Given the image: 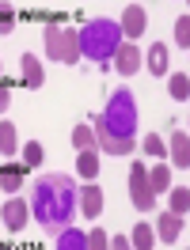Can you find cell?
I'll use <instances>...</instances> for the list:
<instances>
[{
  "mask_svg": "<svg viewBox=\"0 0 190 250\" xmlns=\"http://www.w3.org/2000/svg\"><path fill=\"white\" fill-rule=\"evenodd\" d=\"M69 141H72L76 152H88V148H95V129L88 122H84V125H72V137H69Z\"/></svg>",
  "mask_w": 190,
  "mask_h": 250,
  "instance_id": "obj_22",
  "label": "cell"
},
{
  "mask_svg": "<svg viewBox=\"0 0 190 250\" xmlns=\"http://www.w3.org/2000/svg\"><path fill=\"white\" fill-rule=\"evenodd\" d=\"M42 42H46V57H49V61H57V64H80V38H76V27L46 23Z\"/></svg>",
  "mask_w": 190,
  "mask_h": 250,
  "instance_id": "obj_4",
  "label": "cell"
},
{
  "mask_svg": "<svg viewBox=\"0 0 190 250\" xmlns=\"http://www.w3.org/2000/svg\"><path fill=\"white\" fill-rule=\"evenodd\" d=\"M167 212H175V216H187L190 212V189L187 186H171L167 189Z\"/></svg>",
  "mask_w": 190,
  "mask_h": 250,
  "instance_id": "obj_20",
  "label": "cell"
},
{
  "mask_svg": "<svg viewBox=\"0 0 190 250\" xmlns=\"http://www.w3.org/2000/svg\"><path fill=\"white\" fill-rule=\"evenodd\" d=\"M57 250H88V247H84V231H80V228H61V235H57Z\"/></svg>",
  "mask_w": 190,
  "mask_h": 250,
  "instance_id": "obj_23",
  "label": "cell"
},
{
  "mask_svg": "<svg viewBox=\"0 0 190 250\" xmlns=\"http://www.w3.org/2000/svg\"><path fill=\"white\" fill-rule=\"evenodd\" d=\"M0 80H4V64H0Z\"/></svg>",
  "mask_w": 190,
  "mask_h": 250,
  "instance_id": "obj_30",
  "label": "cell"
},
{
  "mask_svg": "<svg viewBox=\"0 0 190 250\" xmlns=\"http://www.w3.org/2000/svg\"><path fill=\"white\" fill-rule=\"evenodd\" d=\"M126 239H129V247H133V250H152V247H156V231H152L148 220L133 224V231H129Z\"/></svg>",
  "mask_w": 190,
  "mask_h": 250,
  "instance_id": "obj_16",
  "label": "cell"
},
{
  "mask_svg": "<svg viewBox=\"0 0 190 250\" xmlns=\"http://www.w3.org/2000/svg\"><path fill=\"white\" fill-rule=\"evenodd\" d=\"M76 178L80 182H95L99 178V148L76 152Z\"/></svg>",
  "mask_w": 190,
  "mask_h": 250,
  "instance_id": "obj_15",
  "label": "cell"
},
{
  "mask_svg": "<svg viewBox=\"0 0 190 250\" xmlns=\"http://www.w3.org/2000/svg\"><path fill=\"white\" fill-rule=\"evenodd\" d=\"M0 220H4V228H8V231H23V228H27V220H31V201H23V197L12 193V201L0 208Z\"/></svg>",
  "mask_w": 190,
  "mask_h": 250,
  "instance_id": "obj_9",
  "label": "cell"
},
{
  "mask_svg": "<svg viewBox=\"0 0 190 250\" xmlns=\"http://www.w3.org/2000/svg\"><path fill=\"white\" fill-rule=\"evenodd\" d=\"M141 148H144V156H152V159H164V156H167V141H164L160 133H148V137L141 141Z\"/></svg>",
  "mask_w": 190,
  "mask_h": 250,
  "instance_id": "obj_24",
  "label": "cell"
},
{
  "mask_svg": "<svg viewBox=\"0 0 190 250\" xmlns=\"http://www.w3.org/2000/svg\"><path fill=\"white\" fill-rule=\"evenodd\" d=\"M31 216L46 231H61L76 220V178L72 174H42L31 193Z\"/></svg>",
  "mask_w": 190,
  "mask_h": 250,
  "instance_id": "obj_1",
  "label": "cell"
},
{
  "mask_svg": "<svg viewBox=\"0 0 190 250\" xmlns=\"http://www.w3.org/2000/svg\"><path fill=\"white\" fill-rule=\"evenodd\" d=\"M107 250H133V247H129L126 235H111V247H107Z\"/></svg>",
  "mask_w": 190,
  "mask_h": 250,
  "instance_id": "obj_29",
  "label": "cell"
},
{
  "mask_svg": "<svg viewBox=\"0 0 190 250\" xmlns=\"http://www.w3.org/2000/svg\"><path fill=\"white\" fill-rule=\"evenodd\" d=\"M141 64L152 76H167V46H164V42H152V46L141 53Z\"/></svg>",
  "mask_w": 190,
  "mask_h": 250,
  "instance_id": "obj_14",
  "label": "cell"
},
{
  "mask_svg": "<svg viewBox=\"0 0 190 250\" xmlns=\"http://www.w3.org/2000/svg\"><path fill=\"white\" fill-rule=\"evenodd\" d=\"M76 38H80V61L88 57L95 64H111L114 49L122 46V31H118L114 19H92V23H84L76 31Z\"/></svg>",
  "mask_w": 190,
  "mask_h": 250,
  "instance_id": "obj_3",
  "label": "cell"
},
{
  "mask_svg": "<svg viewBox=\"0 0 190 250\" xmlns=\"http://www.w3.org/2000/svg\"><path fill=\"white\" fill-rule=\"evenodd\" d=\"M148 186H152V193H167L171 189V167L167 163H152V171H148Z\"/></svg>",
  "mask_w": 190,
  "mask_h": 250,
  "instance_id": "obj_19",
  "label": "cell"
},
{
  "mask_svg": "<svg viewBox=\"0 0 190 250\" xmlns=\"http://www.w3.org/2000/svg\"><path fill=\"white\" fill-rule=\"evenodd\" d=\"M0 250H8V247H0Z\"/></svg>",
  "mask_w": 190,
  "mask_h": 250,
  "instance_id": "obj_31",
  "label": "cell"
},
{
  "mask_svg": "<svg viewBox=\"0 0 190 250\" xmlns=\"http://www.w3.org/2000/svg\"><path fill=\"white\" fill-rule=\"evenodd\" d=\"M16 31V8L8 0H0V34H12Z\"/></svg>",
  "mask_w": 190,
  "mask_h": 250,
  "instance_id": "obj_27",
  "label": "cell"
},
{
  "mask_svg": "<svg viewBox=\"0 0 190 250\" xmlns=\"http://www.w3.org/2000/svg\"><path fill=\"white\" fill-rule=\"evenodd\" d=\"M167 167H175V171H187L190 167V137L187 129H175L171 137H167Z\"/></svg>",
  "mask_w": 190,
  "mask_h": 250,
  "instance_id": "obj_10",
  "label": "cell"
},
{
  "mask_svg": "<svg viewBox=\"0 0 190 250\" xmlns=\"http://www.w3.org/2000/svg\"><path fill=\"white\" fill-rule=\"evenodd\" d=\"M167 95L175 103H187L190 99V76L187 72H167Z\"/></svg>",
  "mask_w": 190,
  "mask_h": 250,
  "instance_id": "obj_21",
  "label": "cell"
},
{
  "mask_svg": "<svg viewBox=\"0 0 190 250\" xmlns=\"http://www.w3.org/2000/svg\"><path fill=\"white\" fill-rule=\"evenodd\" d=\"M8 106H12V87L0 80V114H8Z\"/></svg>",
  "mask_w": 190,
  "mask_h": 250,
  "instance_id": "obj_28",
  "label": "cell"
},
{
  "mask_svg": "<svg viewBox=\"0 0 190 250\" xmlns=\"http://www.w3.org/2000/svg\"><path fill=\"white\" fill-rule=\"evenodd\" d=\"M84 247L88 250H107L111 247V235L103 231V228H92V231H84Z\"/></svg>",
  "mask_w": 190,
  "mask_h": 250,
  "instance_id": "obj_26",
  "label": "cell"
},
{
  "mask_svg": "<svg viewBox=\"0 0 190 250\" xmlns=\"http://www.w3.org/2000/svg\"><path fill=\"white\" fill-rule=\"evenodd\" d=\"M88 125H92V129H103L114 141H137V99H133V91H129V87L111 91L107 110L95 114Z\"/></svg>",
  "mask_w": 190,
  "mask_h": 250,
  "instance_id": "obj_2",
  "label": "cell"
},
{
  "mask_svg": "<svg viewBox=\"0 0 190 250\" xmlns=\"http://www.w3.org/2000/svg\"><path fill=\"white\" fill-rule=\"evenodd\" d=\"M19 76H23V83H27L31 91H38V87L46 83V68H42V61H38L34 53H23V57H19Z\"/></svg>",
  "mask_w": 190,
  "mask_h": 250,
  "instance_id": "obj_12",
  "label": "cell"
},
{
  "mask_svg": "<svg viewBox=\"0 0 190 250\" xmlns=\"http://www.w3.org/2000/svg\"><path fill=\"white\" fill-rule=\"evenodd\" d=\"M0 156H8V159L19 156V133L12 122H0Z\"/></svg>",
  "mask_w": 190,
  "mask_h": 250,
  "instance_id": "obj_18",
  "label": "cell"
},
{
  "mask_svg": "<svg viewBox=\"0 0 190 250\" xmlns=\"http://www.w3.org/2000/svg\"><path fill=\"white\" fill-rule=\"evenodd\" d=\"M42 159H46V148H42V141H27V144H19V163H23L27 171L42 167Z\"/></svg>",
  "mask_w": 190,
  "mask_h": 250,
  "instance_id": "obj_17",
  "label": "cell"
},
{
  "mask_svg": "<svg viewBox=\"0 0 190 250\" xmlns=\"http://www.w3.org/2000/svg\"><path fill=\"white\" fill-rule=\"evenodd\" d=\"M175 46L183 49V53L190 49V16H187V12L175 19Z\"/></svg>",
  "mask_w": 190,
  "mask_h": 250,
  "instance_id": "obj_25",
  "label": "cell"
},
{
  "mask_svg": "<svg viewBox=\"0 0 190 250\" xmlns=\"http://www.w3.org/2000/svg\"><path fill=\"white\" fill-rule=\"evenodd\" d=\"M111 68L118 72V76H137V72L144 68V64H141V49H137V42H122V46L114 49Z\"/></svg>",
  "mask_w": 190,
  "mask_h": 250,
  "instance_id": "obj_8",
  "label": "cell"
},
{
  "mask_svg": "<svg viewBox=\"0 0 190 250\" xmlns=\"http://www.w3.org/2000/svg\"><path fill=\"white\" fill-rule=\"evenodd\" d=\"M103 186H95V182H84V186H76V216H103Z\"/></svg>",
  "mask_w": 190,
  "mask_h": 250,
  "instance_id": "obj_6",
  "label": "cell"
},
{
  "mask_svg": "<svg viewBox=\"0 0 190 250\" xmlns=\"http://www.w3.org/2000/svg\"><path fill=\"white\" fill-rule=\"evenodd\" d=\"M27 182V167L19 163V159H8V163H0V189H8V193H19Z\"/></svg>",
  "mask_w": 190,
  "mask_h": 250,
  "instance_id": "obj_13",
  "label": "cell"
},
{
  "mask_svg": "<svg viewBox=\"0 0 190 250\" xmlns=\"http://www.w3.org/2000/svg\"><path fill=\"white\" fill-rule=\"evenodd\" d=\"M129 205H133L137 212H152V208H156V193L148 186V167H144L141 159L129 163Z\"/></svg>",
  "mask_w": 190,
  "mask_h": 250,
  "instance_id": "obj_5",
  "label": "cell"
},
{
  "mask_svg": "<svg viewBox=\"0 0 190 250\" xmlns=\"http://www.w3.org/2000/svg\"><path fill=\"white\" fill-rule=\"evenodd\" d=\"M183 228H187V216H175V212H160V216H156V228H152V231H156L160 243H167V247H171V243H179Z\"/></svg>",
  "mask_w": 190,
  "mask_h": 250,
  "instance_id": "obj_11",
  "label": "cell"
},
{
  "mask_svg": "<svg viewBox=\"0 0 190 250\" xmlns=\"http://www.w3.org/2000/svg\"><path fill=\"white\" fill-rule=\"evenodd\" d=\"M118 31L126 42H137L144 31H148V12H144L141 4H126L122 8V23H118Z\"/></svg>",
  "mask_w": 190,
  "mask_h": 250,
  "instance_id": "obj_7",
  "label": "cell"
}]
</instances>
